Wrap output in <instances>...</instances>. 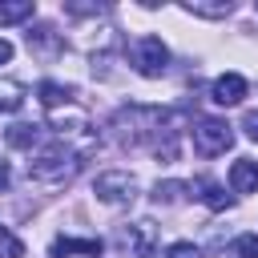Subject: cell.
I'll return each mask as SVG.
<instances>
[{
    "mask_svg": "<svg viewBox=\"0 0 258 258\" xmlns=\"http://www.w3.org/2000/svg\"><path fill=\"white\" fill-rule=\"evenodd\" d=\"M230 145H234V133H230L226 121L202 117V121L194 125V149H198L202 157H218V153H226Z\"/></svg>",
    "mask_w": 258,
    "mask_h": 258,
    "instance_id": "1",
    "label": "cell"
},
{
    "mask_svg": "<svg viewBox=\"0 0 258 258\" xmlns=\"http://www.w3.org/2000/svg\"><path fill=\"white\" fill-rule=\"evenodd\" d=\"M73 169H77V153H69L64 145L44 149V153L28 165V173H32V177H40V181H56V177H64V173H73Z\"/></svg>",
    "mask_w": 258,
    "mask_h": 258,
    "instance_id": "2",
    "label": "cell"
},
{
    "mask_svg": "<svg viewBox=\"0 0 258 258\" xmlns=\"http://www.w3.org/2000/svg\"><path fill=\"white\" fill-rule=\"evenodd\" d=\"M133 64H137L141 77H161L165 64H169V48H165L157 36H141V40L133 44Z\"/></svg>",
    "mask_w": 258,
    "mask_h": 258,
    "instance_id": "3",
    "label": "cell"
},
{
    "mask_svg": "<svg viewBox=\"0 0 258 258\" xmlns=\"http://www.w3.org/2000/svg\"><path fill=\"white\" fill-rule=\"evenodd\" d=\"M153 246H157V226H153V222L141 218V222H133V226L121 230V250H125L129 258H149Z\"/></svg>",
    "mask_w": 258,
    "mask_h": 258,
    "instance_id": "4",
    "label": "cell"
},
{
    "mask_svg": "<svg viewBox=\"0 0 258 258\" xmlns=\"http://www.w3.org/2000/svg\"><path fill=\"white\" fill-rule=\"evenodd\" d=\"M133 189H137V181L129 177V173H101L97 181H93V194L101 198V202H129L133 198Z\"/></svg>",
    "mask_w": 258,
    "mask_h": 258,
    "instance_id": "5",
    "label": "cell"
},
{
    "mask_svg": "<svg viewBox=\"0 0 258 258\" xmlns=\"http://www.w3.org/2000/svg\"><path fill=\"white\" fill-rule=\"evenodd\" d=\"M230 189H234V194H258V161L238 157V161L230 165Z\"/></svg>",
    "mask_w": 258,
    "mask_h": 258,
    "instance_id": "6",
    "label": "cell"
},
{
    "mask_svg": "<svg viewBox=\"0 0 258 258\" xmlns=\"http://www.w3.org/2000/svg\"><path fill=\"white\" fill-rule=\"evenodd\" d=\"M210 97H214L218 105H238V101L246 97V81H242L238 73H222V77L214 81V89H210Z\"/></svg>",
    "mask_w": 258,
    "mask_h": 258,
    "instance_id": "7",
    "label": "cell"
},
{
    "mask_svg": "<svg viewBox=\"0 0 258 258\" xmlns=\"http://www.w3.org/2000/svg\"><path fill=\"white\" fill-rule=\"evenodd\" d=\"M64 254H89V258H97L101 242L97 238H56L52 242V258H64Z\"/></svg>",
    "mask_w": 258,
    "mask_h": 258,
    "instance_id": "8",
    "label": "cell"
},
{
    "mask_svg": "<svg viewBox=\"0 0 258 258\" xmlns=\"http://www.w3.org/2000/svg\"><path fill=\"white\" fill-rule=\"evenodd\" d=\"M189 189H198V194H202V202H206L210 210H226V206H230V194H226L218 181H210V177H198Z\"/></svg>",
    "mask_w": 258,
    "mask_h": 258,
    "instance_id": "9",
    "label": "cell"
},
{
    "mask_svg": "<svg viewBox=\"0 0 258 258\" xmlns=\"http://www.w3.org/2000/svg\"><path fill=\"white\" fill-rule=\"evenodd\" d=\"M36 12L32 0H12V4H0V24H16V20H28Z\"/></svg>",
    "mask_w": 258,
    "mask_h": 258,
    "instance_id": "10",
    "label": "cell"
},
{
    "mask_svg": "<svg viewBox=\"0 0 258 258\" xmlns=\"http://www.w3.org/2000/svg\"><path fill=\"white\" fill-rule=\"evenodd\" d=\"M36 93H40V105H44V109H56V105H64V101H69V89H64V85H56V81H40V89H36Z\"/></svg>",
    "mask_w": 258,
    "mask_h": 258,
    "instance_id": "11",
    "label": "cell"
},
{
    "mask_svg": "<svg viewBox=\"0 0 258 258\" xmlns=\"http://www.w3.org/2000/svg\"><path fill=\"white\" fill-rule=\"evenodd\" d=\"M185 189H189L185 181H157L153 202H157V206H173V202H181V194H185Z\"/></svg>",
    "mask_w": 258,
    "mask_h": 258,
    "instance_id": "12",
    "label": "cell"
},
{
    "mask_svg": "<svg viewBox=\"0 0 258 258\" xmlns=\"http://www.w3.org/2000/svg\"><path fill=\"white\" fill-rule=\"evenodd\" d=\"M36 137H40V125H12L8 129V145H16V149L36 145Z\"/></svg>",
    "mask_w": 258,
    "mask_h": 258,
    "instance_id": "13",
    "label": "cell"
},
{
    "mask_svg": "<svg viewBox=\"0 0 258 258\" xmlns=\"http://www.w3.org/2000/svg\"><path fill=\"white\" fill-rule=\"evenodd\" d=\"M234 258H258V234H242L234 242Z\"/></svg>",
    "mask_w": 258,
    "mask_h": 258,
    "instance_id": "14",
    "label": "cell"
},
{
    "mask_svg": "<svg viewBox=\"0 0 258 258\" xmlns=\"http://www.w3.org/2000/svg\"><path fill=\"white\" fill-rule=\"evenodd\" d=\"M48 44H56V36H52V28L44 24V28H36V32H28V48H48Z\"/></svg>",
    "mask_w": 258,
    "mask_h": 258,
    "instance_id": "15",
    "label": "cell"
},
{
    "mask_svg": "<svg viewBox=\"0 0 258 258\" xmlns=\"http://www.w3.org/2000/svg\"><path fill=\"white\" fill-rule=\"evenodd\" d=\"M0 250H4L8 258H24V246H20V242H16L8 230H0Z\"/></svg>",
    "mask_w": 258,
    "mask_h": 258,
    "instance_id": "16",
    "label": "cell"
},
{
    "mask_svg": "<svg viewBox=\"0 0 258 258\" xmlns=\"http://www.w3.org/2000/svg\"><path fill=\"white\" fill-rule=\"evenodd\" d=\"M189 12H198V16H226L230 12V0L226 4H189Z\"/></svg>",
    "mask_w": 258,
    "mask_h": 258,
    "instance_id": "17",
    "label": "cell"
},
{
    "mask_svg": "<svg viewBox=\"0 0 258 258\" xmlns=\"http://www.w3.org/2000/svg\"><path fill=\"white\" fill-rule=\"evenodd\" d=\"M165 258H202V254H198V246H189V242H173V246L165 250Z\"/></svg>",
    "mask_w": 258,
    "mask_h": 258,
    "instance_id": "18",
    "label": "cell"
},
{
    "mask_svg": "<svg viewBox=\"0 0 258 258\" xmlns=\"http://www.w3.org/2000/svg\"><path fill=\"white\" fill-rule=\"evenodd\" d=\"M242 129H246V137H250V141H258V109H250V113L242 117Z\"/></svg>",
    "mask_w": 258,
    "mask_h": 258,
    "instance_id": "19",
    "label": "cell"
},
{
    "mask_svg": "<svg viewBox=\"0 0 258 258\" xmlns=\"http://www.w3.org/2000/svg\"><path fill=\"white\" fill-rule=\"evenodd\" d=\"M12 109H20V97H4L0 93V113H12Z\"/></svg>",
    "mask_w": 258,
    "mask_h": 258,
    "instance_id": "20",
    "label": "cell"
},
{
    "mask_svg": "<svg viewBox=\"0 0 258 258\" xmlns=\"http://www.w3.org/2000/svg\"><path fill=\"white\" fill-rule=\"evenodd\" d=\"M8 181H12V173H8V165H4V161H0V194H4V189H8Z\"/></svg>",
    "mask_w": 258,
    "mask_h": 258,
    "instance_id": "21",
    "label": "cell"
},
{
    "mask_svg": "<svg viewBox=\"0 0 258 258\" xmlns=\"http://www.w3.org/2000/svg\"><path fill=\"white\" fill-rule=\"evenodd\" d=\"M8 60H12V44H8V40H0V64H8Z\"/></svg>",
    "mask_w": 258,
    "mask_h": 258,
    "instance_id": "22",
    "label": "cell"
}]
</instances>
